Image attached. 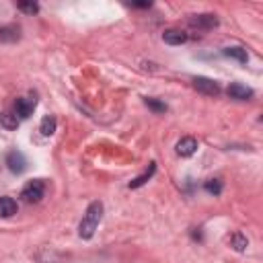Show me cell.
<instances>
[{
  "instance_id": "12",
  "label": "cell",
  "mask_w": 263,
  "mask_h": 263,
  "mask_svg": "<svg viewBox=\"0 0 263 263\" xmlns=\"http://www.w3.org/2000/svg\"><path fill=\"white\" fill-rule=\"evenodd\" d=\"M224 56H226V58L237 60L239 64H247V60H249L247 50H243V48H226V50H224Z\"/></svg>"
},
{
  "instance_id": "7",
  "label": "cell",
  "mask_w": 263,
  "mask_h": 263,
  "mask_svg": "<svg viewBox=\"0 0 263 263\" xmlns=\"http://www.w3.org/2000/svg\"><path fill=\"white\" fill-rule=\"evenodd\" d=\"M33 107H35V99H17L15 103V115L17 119H27L33 113Z\"/></svg>"
},
{
  "instance_id": "16",
  "label": "cell",
  "mask_w": 263,
  "mask_h": 263,
  "mask_svg": "<svg viewBox=\"0 0 263 263\" xmlns=\"http://www.w3.org/2000/svg\"><path fill=\"white\" fill-rule=\"evenodd\" d=\"M0 126L6 128V130H17L19 119H17L15 113H8V111H4V113L0 115Z\"/></svg>"
},
{
  "instance_id": "14",
  "label": "cell",
  "mask_w": 263,
  "mask_h": 263,
  "mask_svg": "<svg viewBox=\"0 0 263 263\" xmlns=\"http://www.w3.org/2000/svg\"><path fill=\"white\" fill-rule=\"evenodd\" d=\"M230 245L234 247V251H245L249 247V239L243 232H234L230 237Z\"/></svg>"
},
{
  "instance_id": "6",
  "label": "cell",
  "mask_w": 263,
  "mask_h": 263,
  "mask_svg": "<svg viewBox=\"0 0 263 263\" xmlns=\"http://www.w3.org/2000/svg\"><path fill=\"white\" fill-rule=\"evenodd\" d=\"M226 93H228L230 99H237V101H249L253 97V91L249 87H245V84H241V82H232Z\"/></svg>"
},
{
  "instance_id": "4",
  "label": "cell",
  "mask_w": 263,
  "mask_h": 263,
  "mask_svg": "<svg viewBox=\"0 0 263 263\" xmlns=\"http://www.w3.org/2000/svg\"><path fill=\"white\" fill-rule=\"evenodd\" d=\"M189 23L193 27L202 31H208V29H214V27H218V17L212 15V13H204V15H193L189 19Z\"/></svg>"
},
{
  "instance_id": "20",
  "label": "cell",
  "mask_w": 263,
  "mask_h": 263,
  "mask_svg": "<svg viewBox=\"0 0 263 263\" xmlns=\"http://www.w3.org/2000/svg\"><path fill=\"white\" fill-rule=\"evenodd\" d=\"M132 6H140V8H148L150 2H132Z\"/></svg>"
},
{
  "instance_id": "17",
  "label": "cell",
  "mask_w": 263,
  "mask_h": 263,
  "mask_svg": "<svg viewBox=\"0 0 263 263\" xmlns=\"http://www.w3.org/2000/svg\"><path fill=\"white\" fill-rule=\"evenodd\" d=\"M204 189L212 195H220L222 193V181L220 179H208L204 183Z\"/></svg>"
},
{
  "instance_id": "5",
  "label": "cell",
  "mask_w": 263,
  "mask_h": 263,
  "mask_svg": "<svg viewBox=\"0 0 263 263\" xmlns=\"http://www.w3.org/2000/svg\"><path fill=\"white\" fill-rule=\"evenodd\" d=\"M6 165H8V169H11L13 173L21 175L27 169V158H25V154L21 152V150H11V152L6 154Z\"/></svg>"
},
{
  "instance_id": "2",
  "label": "cell",
  "mask_w": 263,
  "mask_h": 263,
  "mask_svg": "<svg viewBox=\"0 0 263 263\" xmlns=\"http://www.w3.org/2000/svg\"><path fill=\"white\" fill-rule=\"evenodd\" d=\"M45 193V185L41 179H33L29 181L25 187H23V191H21V197L25 202H29V204H37V202H41V197Z\"/></svg>"
},
{
  "instance_id": "19",
  "label": "cell",
  "mask_w": 263,
  "mask_h": 263,
  "mask_svg": "<svg viewBox=\"0 0 263 263\" xmlns=\"http://www.w3.org/2000/svg\"><path fill=\"white\" fill-rule=\"evenodd\" d=\"M17 8H21V11L29 13V15H33V13L39 11V6H37L35 2H19V4H17Z\"/></svg>"
},
{
  "instance_id": "11",
  "label": "cell",
  "mask_w": 263,
  "mask_h": 263,
  "mask_svg": "<svg viewBox=\"0 0 263 263\" xmlns=\"http://www.w3.org/2000/svg\"><path fill=\"white\" fill-rule=\"evenodd\" d=\"M13 214H17V202L13 197H0V216L2 218H11Z\"/></svg>"
},
{
  "instance_id": "9",
  "label": "cell",
  "mask_w": 263,
  "mask_h": 263,
  "mask_svg": "<svg viewBox=\"0 0 263 263\" xmlns=\"http://www.w3.org/2000/svg\"><path fill=\"white\" fill-rule=\"evenodd\" d=\"M163 41L169 43V45H181V43L187 41V35L181 29H167L163 33Z\"/></svg>"
},
{
  "instance_id": "10",
  "label": "cell",
  "mask_w": 263,
  "mask_h": 263,
  "mask_svg": "<svg viewBox=\"0 0 263 263\" xmlns=\"http://www.w3.org/2000/svg\"><path fill=\"white\" fill-rule=\"evenodd\" d=\"M154 171H156V163H150V165H148V169H146V171H144L142 175L130 181V189H138V187H142V185L150 179V177L154 175Z\"/></svg>"
},
{
  "instance_id": "13",
  "label": "cell",
  "mask_w": 263,
  "mask_h": 263,
  "mask_svg": "<svg viewBox=\"0 0 263 263\" xmlns=\"http://www.w3.org/2000/svg\"><path fill=\"white\" fill-rule=\"evenodd\" d=\"M19 39V27L6 25L0 27V41H17Z\"/></svg>"
},
{
  "instance_id": "1",
  "label": "cell",
  "mask_w": 263,
  "mask_h": 263,
  "mask_svg": "<svg viewBox=\"0 0 263 263\" xmlns=\"http://www.w3.org/2000/svg\"><path fill=\"white\" fill-rule=\"evenodd\" d=\"M101 216H103V204L101 202H93L87 208V214H84V218H82L80 226H78L80 239H91L93 234H95L99 222H101Z\"/></svg>"
},
{
  "instance_id": "15",
  "label": "cell",
  "mask_w": 263,
  "mask_h": 263,
  "mask_svg": "<svg viewBox=\"0 0 263 263\" xmlns=\"http://www.w3.org/2000/svg\"><path fill=\"white\" fill-rule=\"evenodd\" d=\"M56 117H52V115H45L43 119H41V126H39V132L43 136H52L54 132H56Z\"/></svg>"
},
{
  "instance_id": "3",
  "label": "cell",
  "mask_w": 263,
  "mask_h": 263,
  "mask_svg": "<svg viewBox=\"0 0 263 263\" xmlns=\"http://www.w3.org/2000/svg\"><path fill=\"white\" fill-rule=\"evenodd\" d=\"M193 87H195V91H200V93H204V95H208V97H216L220 93L218 82L212 80V78H206V76L193 78Z\"/></svg>"
},
{
  "instance_id": "8",
  "label": "cell",
  "mask_w": 263,
  "mask_h": 263,
  "mask_svg": "<svg viewBox=\"0 0 263 263\" xmlns=\"http://www.w3.org/2000/svg\"><path fill=\"white\" fill-rule=\"evenodd\" d=\"M177 154L179 156H191L195 150H197V140L191 138V136H187V138H181L179 142H177Z\"/></svg>"
},
{
  "instance_id": "18",
  "label": "cell",
  "mask_w": 263,
  "mask_h": 263,
  "mask_svg": "<svg viewBox=\"0 0 263 263\" xmlns=\"http://www.w3.org/2000/svg\"><path fill=\"white\" fill-rule=\"evenodd\" d=\"M144 103L154 111V113H165V111H167V105H165V103L156 101V99H144Z\"/></svg>"
}]
</instances>
